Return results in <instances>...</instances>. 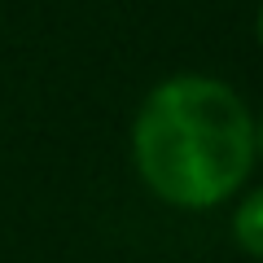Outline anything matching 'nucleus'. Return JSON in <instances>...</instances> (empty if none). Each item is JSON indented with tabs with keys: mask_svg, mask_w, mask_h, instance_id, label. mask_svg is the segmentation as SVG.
<instances>
[{
	"mask_svg": "<svg viewBox=\"0 0 263 263\" xmlns=\"http://www.w3.org/2000/svg\"><path fill=\"white\" fill-rule=\"evenodd\" d=\"M141 180L171 206H215L241 189L254 162V123L228 84L180 75L149 92L132 127Z\"/></svg>",
	"mask_w": 263,
	"mask_h": 263,
	"instance_id": "nucleus-1",
	"label": "nucleus"
},
{
	"mask_svg": "<svg viewBox=\"0 0 263 263\" xmlns=\"http://www.w3.org/2000/svg\"><path fill=\"white\" fill-rule=\"evenodd\" d=\"M233 237H237V246H241L246 254L263 259V189H254L241 206H237V215H233Z\"/></svg>",
	"mask_w": 263,
	"mask_h": 263,
	"instance_id": "nucleus-2",
	"label": "nucleus"
},
{
	"mask_svg": "<svg viewBox=\"0 0 263 263\" xmlns=\"http://www.w3.org/2000/svg\"><path fill=\"white\" fill-rule=\"evenodd\" d=\"M254 149L263 154V123H259V132H254Z\"/></svg>",
	"mask_w": 263,
	"mask_h": 263,
	"instance_id": "nucleus-3",
	"label": "nucleus"
},
{
	"mask_svg": "<svg viewBox=\"0 0 263 263\" xmlns=\"http://www.w3.org/2000/svg\"><path fill=\"white\" fill-rule=\"evenodd\" d=\"M259 44H263V9H259Z\"/></svg>",
	"mask_w": 263,
	"mask_h": 263,
	"instance_id": "nucleus-4",
	"label": "nucleus"
}]
</instances>
